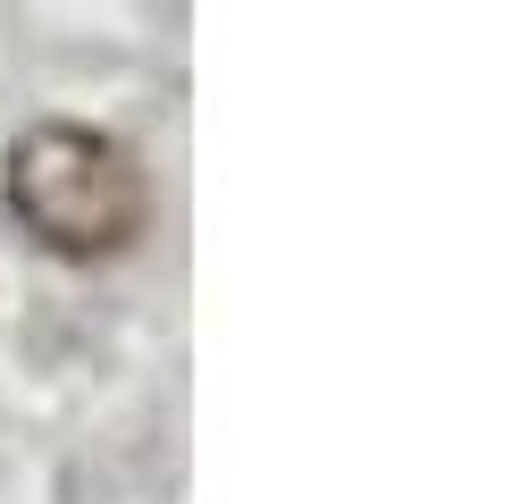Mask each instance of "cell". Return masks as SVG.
<instances>
[{
    "label": "cell",
    "instance_id": "1",
    "mask_svg": "<svg viewBox=\"0 0 512 504\" xmlns=\"http://www.w3.org/2000/svg\"><path fill=\"white\" fill-rule=\"evenodd\" d=\"M9 219L59 261H118L152 219V185L118 135L42 118L9 143Z\"/></svg>",
    "mask_w": 512,
    "mask_h": 504
}]
</instances>
